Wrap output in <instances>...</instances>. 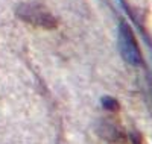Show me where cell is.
I'll list each match as a JSON object with an SVG mask.
<instances>
[{
  "instance_id": "obj_1",
  "label": "cell",
  "mask_w": 152,
  "mask_h": 144,
  "mask_svg": "<svg viewBox=\"0 0 152 144\" xmlns=\"http://www.w3.org/2000/svg\"><path fill=\"white\" fill-rule=\"evenodd\" d=\"M17 15L24 23L37 26L43 29H55L58 26V20L46 6L38 3H23L17 9Z\"/></svg>"
},
{
  "instance_id": "obj_2",
  "label": "cell",
  "mask_w": 152,
  "mask_h": 144,
  "mask_svg": "<svg viewBox=\"0 0 152 144\" xmlns=\"http://www.w3.org/2000/svg\"><path fill=\"white\" fill-rule=\"evenodd\" d=\"M119 47L123 58L128 62L135 64V65L142 62V53L138 50V44L134 38L131 28L126 23H122L119 29Z\"/></svg>"
},
{
  "instance_id": "obj_3",
  "label": "cell",
  "mask_w": 152,
  "mask_h": 144,
  "mask_svg": "<svg viewBox=\"0 0 152 144\" xmlns=\"http://www.w3.org/2000/svg\"><path fill=\"white\" fill-rule=\"evenodd\" d=\"M102 106L108 111H113V112H117L119 108H120V105L119 102L114 99V97H104L102 99Z\"/></svg>"
},
{
  "instance_id": "obj_4",
  "label": "cell",
  "mask_w": 152,
  "mask_h": 144,
  "mask_svg": "<svg viewBox=\"0 0 152 144\" xmlns=\"http://www.w3.org/2000/svg\"><path fill=\"white\" fill-rule=\"evenodd\" d=\"M131 140H132V143H134V144H143V141H142V137L138 135L137 132L131 134Z\"/></svg>"
}]
</instances>
